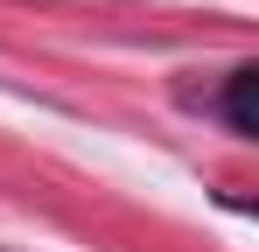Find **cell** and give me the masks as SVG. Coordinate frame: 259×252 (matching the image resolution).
Segmentation results:
<instances>
[{
	"mask_svg": "<svg viewBox=\"0 0 259 252\" xmlns=\"http://www.w3.org/2000/svg\"><path fill=\"white\" fill-rule=\"evenodd\" d=\"M252 91H259V70H252V63H245V70H231V91H224V119H231V133H259Z\"/></svg>",
	"mask_w": 259,
	"mask_h": 252,
	"instance_id": "obj_1",
	"label": "cell"
}]
</instances>
